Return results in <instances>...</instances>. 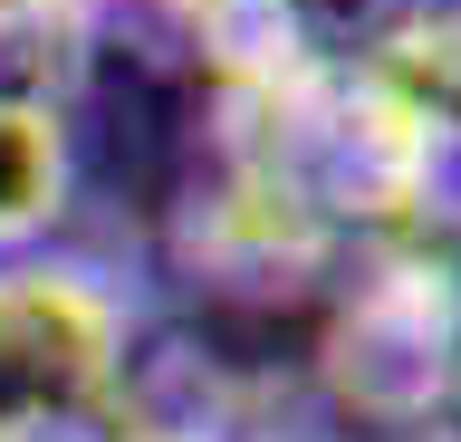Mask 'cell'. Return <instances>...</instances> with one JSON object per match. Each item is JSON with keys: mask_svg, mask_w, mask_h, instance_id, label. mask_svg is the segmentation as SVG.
<instances>
[{"mask_svg": "<svg viewBox=\"0 0 461 442\" xmlns=\"http://www.w3.org/2000/svg\"><path fill=\"white\" fill-rule=\"evenodd\" d=\"M308 394L366 442L461 423V231L375 240L337 269Z\"/></svg>", "mask_w": 461, "mask_h": 442, "instance_id": "6da1fadb", "label": "cell"}, {"mask_svg": "<svg viewBox=\"0 0 461 442\" xmlns=\"http://www.w3.org/2000/svg\"><path fill=\"white\" fill-rule=\"evenodd\" d=\"M144 356V308L106 260L20 250L0 260V442L96 433Z\"/></svg>", "mask_w": 461, "mask_h": 442, "instance_id": "7a4b0ae2", "label": "cell"}, {"mask_svg": "<svg viewBox=\"0 0 461 442\" xmlns=\"http://www.w3.org/2000/svg\"><path fill=\"white\" fill-rule=\"evenodd\" d=\"M346 260L356 250L337 240V221L279 164L193 154V174L164 212V269L202 298H230V308H308L337 289Z\"/></svg>", "mask_w": 461, "mask_h": 442, "instance_id": "3957f363", "label": "cell"}, {"mask_svg": "<svg viewBox=\"0 0 461 442\" xmlns=\"http://www.w3.org/2000/svg\"><path fill=\"white\" fill-rule=\"evenodd\" d=\"M115 49V0H0V96L10 106H68Z\"/></svg>", "mask_w": 461, "mask_h": 442, "instance_id": "277c9868", "label": "cell"}, {"mask_svg": "<svg viewBox=\"0 0 461 442\" xmlns=\"http://www.w3.org/2000/svg\"><path fill=\"white\" fill-rule=\"evenodd\" d=\"M77 203V125L68 106H10L0 96V260L49 250Z\"/></svg>", "mask_w": 461, "mask_h": 442, "instance_id": "5b68a950", "label": "cell"}, {"mask_svg": "<svg viewBox=\"0 0 461 442\" xmlns=\"http://www.w3.org/2000/svg\"><path fill=\"white\" fill-rule=\"evenodd\" d=\"M298 20H308V39L337 49V59H384L403 39L461 20V0H298Z\"/></svg>", "mask_w": 461, "mask_h": 442, "instance_id": "8992f818", "label": "cell"}, {"mask_svg": "<svg viewBox=\"0 0 461 442\" xmlns=\"http://www.w3.org/2000/svg\"><path fill=\"white\" fill-rule=\"evenodd\" d=\"M366 68H384V77H394V87L413 96L442 135H452V154H461V20L403 39V49H384V59H366Z\"/></svg>", "mask_w": 461, "mask_h": 442, "instance_id": "52a82bcc", "label": "cell"}, {"mask_svg": "<svg viewBox=\"0 0 461 442\" xmlns=\"http://www.w3.org/2000/svg\"><path fill=\"white\" fill-rule=\"evenodd\" d=\"M384 442H461V423H432V433H384Z\"/></svg>", "mask_w": 461, "mask_h": 442, "instance_id": "ba28073f", "label": "cell"}, {"mask_svg": "<svg viewBox=\"0 0 461 442\" xmlns=\"http://www.w3.org/2000/svg\"><path fill=\"white\" fill-rule=\"evenodd\" d=\"M96 433H106V423H96ZM96 433H10V442H96Z\"/></svg>", "mask_w": 461, "mask_h": 442, "instance_id": "9c48e42d", "label": "cell"}]
</instances>
